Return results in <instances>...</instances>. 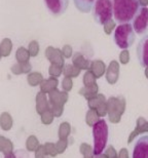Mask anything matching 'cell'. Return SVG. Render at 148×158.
Here are the masks:
<instances>
[{"mask_svg":"<svg viewBox=\"0 0 148 158\" xmlns=\"http://www.w3.org/2000/svg\"><path fill=\"white\" fill-rule=\"evenodd\" d=\"M142 6L140 0H113L114 21L118 25L130 23Z\"/></svg>","mask_w":148,"mask_h":158,"instance_id":"1","label":"cell"},{"mask_svg":"<svg viewBox=\"0 0 148 158\" xmlns=\"http://www.w3.org/2000/svg\"><path fill=\"white\" fill-rule=\"evenodd\" d=\"M93 139H94V156L102 155L108 145L109 126L105 119L101 118L93 124Z\"/></svg>","mask_w":148,"mask_h":158,"instance_id":"2","label":"cell"},{"mask_svg":"<svg viewBox=\"0 0 148 158\" xmlns=\"http://www.w3.org/2000/svg\"><path fill=\"white\" fill-rule=\"evenodd\" d=\"M113 42L121 49H128L133 45L136 40V33L132 24H121L113 32Z\"/></svg>","mask_w":148,"mask_h":158,"instance_id":"3","label":"cell"},{"mask_svg":"<svg viewBox=\"0 0 148 158\" xmlns=\"http://www.w3.org/2000/svg\"><path fill=\"white\" fill-rule=\"evenodd\" d=\"M96 24L105 26L113 19V0H96L92 9Z\"/></svg>","mask_w":148,"mask_h":158,"instance_id":"4","label":"cell"},{"mask_svg":"<svg viewBox=\"0 0 148 158\" xmlns=\"http://www.w3.org/2000/svg\"><path fill=\"white\" fill-rule=\"evenodd\" d=\"M132 26L138 35H146L148 33V7L142 6L132 21Z\"/></svg>","mask_w":148,"mask_h":158,"instance_id":"5","label":"cell"},{"mask_svg":"<svg viewBox=\"0 0 148 158\" xmlns=\"http://www.w3.org/2000/svg\"><path fill=\"white\" fill-rule=\"evenodd\" d=\"M132 158H148V134L138 135L134 140Z\"/></svg>","mask_w":148,"mask_h":158,"instance_id":"6","label":"cell"},{"mask_svg":"<svg viewBox=\"0 0 148 158\" xmlns=\"http://www.w3.org/2000/svg\"><path fill=\"white\" fill-rule=\"evenodd\" d=\"M136 55L139 64L143 68L148 67V35H144L138 42Z\"/></svg>","mask_w":148,"mask_h":158,"instance_id":"7","label":"cell"},{"mask_svg":"<svg viewBox=\"0 0 148 158\" xmlns=\"http://www.w3.org/2000/svg\"><path fill=\"white\" fill-rule=\"evenodd\" d=\"M44 3L49 11L56 17L64 14L69 6V0H44Z\"/></svg>","mask_w":148,"mask_h":158,"instance_id":"8","label":"cell"},{"mask_svg":"<svg viewBox=\"0 0 148 158\" xmlns=\"http://www.w3.org/2000/svg\"><path fill=\"white\" fill-rule=\"evenodd\" d=\"M73 1L77 10L83 12V14H89L92 11L96 0H73Z\"/></svg>","mask_w":148,"mask_h":158,"instance_id":"9","label":"cell"},{"mask_svg":"<svg viewBox=\"0 0 148 158\" xmlns=\"http://www.w3.org/2000/svg\"><path fill=\"white\" fill-rule=\"evenodd\" d=\"M11 126H12V118L11 114L7 112H3L0 115V127L3 131H7L11 128Z\"/></svg>","mask_w":148,"mask_h":158,"instance_id":"10","label":"cell"},{"mask_svg":"<svg viewBox=\"0 0 148 158\" xmlns=\"http://www.w3.org/2000/svg\"><path fill=\"white\" fill-rule=\"evenodd\" d=\"M0 151L4 154V156L12 153V143L2 135H0Z\"/></svg>","mask_w":148,"mask_h":158,"instance_id":"11","label":"cell"},{"mask_svg":"<svg viewBox=\"0 0 148 158\" xmlns=\"http://www.w3.org/2000/svg\"><path fill=\"white\" fill-rule=\"evenodd\" d=\"M35 139L34 138H30L29 140H28V143H27V148L28 150L32 151L34 149V146H35Z\"/></svg>","mask_w":148,"mask_h":158,"instance_id":"12","label":"cell"},{"mask_svg":"<svg viewBox=\"0 0 148 158\" xmlns=\"http://www.w3.org/2000/svg\"><path fill=\"white\" fill-rule=\"evenodd\" d=\"M5 158H17V156L15 155L14 152L11 153V154H7V155H5Z\"/></svg>","mask_w":148,"mask_h":158,"instance_id":"13","label":"cell"}]
</instances>
